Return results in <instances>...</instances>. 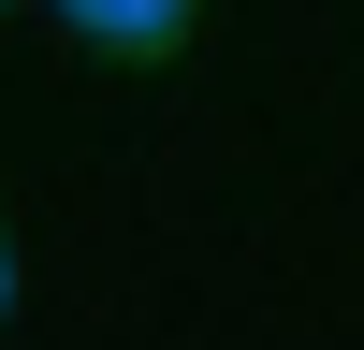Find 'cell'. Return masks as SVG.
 I'll list each match as a JSON object with an SVG mask.
<instances>
[{
	"label": "cell",
	"instance_id": "cell-1",
	"mask_svg": "<svg viewBox=\"0 0 364 350\" xmlns=\"http://www.w3.org/2000/svg\"><path fill=\"white\" fill-rule=\"evenodd\" d=\"M58 15H73L87 44H117V58H132V44H175V29H190V0H58Z\"/></svg>",
	"mask_w": 364,
	"mask_h": 350
},
{
	"label": "cell",
	"instance_id": "cell-2",
	"mask_svg": "<svg viewBox=\"0 0 364 350\" xmlns=\"http://www.w3.org/2000/svg\"><path fill=\"white\" fill-rule=\"evenodd\" d=\"M0 277H15V262H0Z\"/></svg>",
	"mask_w": 364,
	"mask_h": 350
}]
</instances>
